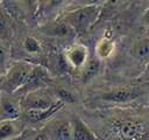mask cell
Returning <instances> with one entry per match:
<instances>
[{
  "mask_svg": "<svg viewBox=\"0 0 149 140\" xmlns=\"http://www.w3.org/2000/svg\"><path fill=\"white\" fill-rule=\"evenodd\" d=\"M142 91L135 86H116L101 93L100 99L113 104H128L141 97Z\"/></svg>",
  "mask_w": 149,
  "mask_h": 140,
  "instance_id": "4",
  "label": "cell"
},
{
  "mask_svg": "<svg viewBox=\"0 0 149 140\" xmlns=\"http://www.w3.org/2000/svg\"><path fill=\"white\" fill-rule=\"evenodd\" d=\"M115 49H116V44L114 40L109 37H102L95 44V49H94L95 57L101 62L106 61L114 55Z\"/></svg>",
  "mask_w": 149,
  "mask_h": 140,
  "instance_id": "11",
  "label": "cell"
},
{
  "mask_svg": "<svg viewBox=\"0 0 149 140\" xmlns=\"http://www.w3.org/2000/svg\"><path fill=\"white\" fill-rule=\"evenodd\" d=\"M12 140H51L49 131H28L22 133L20 136L16 135Z\"/></svg>",
  "mask_w": 149,
  "mask_h": 140,
  "instance_id": "18",
  "label": "cell"
},
{
  "mask_svg": "<svg viewBox=\"0 0 149 140\" xmlns=\"http://www.w3.org/2000/svg\"><path fill=\"white\" fill-rule=\"evenodd\" d=\"M0 92H1V89H0Z\"/></svg>",
  "mask_w": 149,
  "mask_h": 140,
  "instance_id": "24",
  "label": "cell"
},
{
  "mask_svg": "<svg viewBox=\"0 0 149 140\" xmlns=\"http://www.w3.org/2000/svg\"><path fill=\"white\" fill-rule=\"evenodd\" d=\"M21 1L24 4V6H26L30 12H34V10L36 9V7H38L41 0H21Z\"/></svg>",
  "mask_w": 149,
  "mask_h": 140,
  "instance_id": "22",
  "label": "cell"
},
{
  "mask_svg": "<svg viewBox=\"0 0 149 140\" xmlns=\"http://www.w3.org/2000/svg\"><path fill=\"white\" fill-rule=\"evenodd\" d=\"M43 32H44L45 34H48V35L54 36V37H62V38L76 34V33L73 32V29H72L64 20L49 23L48 26L44 27Z\"/></svg>",
  "mask_w": 149,
  "mask_h": 140,
  "instance_id": "12",
  "label": "cell"
},
{
  "mask_svg": "<svg viewBox=\"0 0 149 140\" xmlns=\"http://www.w3.org/2000/svg\"><path fill=\"white\" fill-rule=\"evenodd\" d=\"M50 80H51V77L44 68H42L40 65H34L26 83L17 92L29 93V92H33L36 90H41L42 88L47 86L50 83Z\"/></svg>",
  "mask_w": 149,
  "mask_h": 140,
  "instance_id": "7",
  "label": "cell"
},
{
  "mask_svg": "<svg viewBox=\"0 0 149 140\" xmlns=\"http://www.w3.org/2000/svg\"><path fill=\"white\" fill-rule=\"evenodd\" d=\"M77 6H100L105 0H74Z\"/></svg>",
  "mask_w": 149,
  "mask_h": 140,
  "instance_id": "21",
  "label": "cell"
},
{
  "mask_svg": "<svg viewBox=\"0 0 149 140\" xmlns=\"http://www.w3.org/2000/svg\"><path fill=\"white\" fill-rule=\"evenodd\" d=\"M55 98L59 103H62L63 105H65V104H74L77 102L76 92L71 91L68 88H57L55 90Z\"/></svg>",
  "mask_w": 149,
  "mask_h": 140,
  "instance_id": "16",
  "label": "cell"
},
{
  "mask_svg": "<svg viewBox=\"0 0 149 140\" xmlns=\"http://www.w3.org/2000/svg\"><path fill=\"white\" fill-rule=\"evenodd\" d=\"M113 130L121 140H141L146 134V123L139 119H122L114 123Z\"/></svg>",
  "mask_w": 149,
  "mask_h": 140,
  "instance_id": "3",
  "label": "cell"
},
{
  "mask_svg": "<svg viewBox=\"0 0 149 140\" xmlns=\"http://www.w3.org/2000/svg\"><path fill=\"white\" fill-rule=\"evenodd\" d=\"M21 130L19 120L0 121V140H12L19 135Z\"/></svg>",
  "mask_w": 149,
  "mask_h": 140,
  "instance_id": "14",
  "label": "cell"
},
{
  "mask_svg": "<svg viewBox=\"0 0 149 140\" xmlns=\"http://www.w3.org/2000/svg\"><path fill=\"white\" fill-rule=\"evenodd\" d=\"M6 29H7V19L5 14L0 10V36L2 35L3 32H6Z\"/></svg>",
  "mask_w": 149,
  "mask_h": 140,
  "instance_id": "23",
  "label": "cell"
},
{
  "mask_svg": "<svg viewBox=\"0 0 149 140\" xmlns=\"http://www.w3.org/2000/svg\"><path fill=\"white\" fill-rule=\"evenodd\" d=\"M22 117V106L13 94L0 92V121L19 120Z\"/></svg>",
  "mask_w": 149,
  "mask_h": 140,
  "instance_id": "6",
  "label": "cell"
},
{
  "mask_svg": "<svg viewBox=\"0 0 149 140\" xmlns=\"http://www.w3.org/2000/svg\"><path fill=\"white\" fill-rule=\"evenodd\" d=\"M22 48L24 49V51L27 54H30V55H35V54H38L41 52L42 50V43L38 38H36L35 36H31V35H28L23 38L22 41Z\"/></svg>",
  "mask_w": 149,
  "mask_h": 140,
  "instance_id": "17",
  "label": "cell"
},
{
  "mask_svg": "<svg viewBox=\"0 0 149 140\" xmlns=\"http://www.w3.org/2000/svg\"><path fill=\"white\" fill-rule=\"evenodd\" d=\"M64 106L51 94L42 93L41 90H36L29 93H26L23 103H21L23 110H49L56 106Z\"/></svg>",
  "mask_w": 149,
  "mask_h": 140,
  "instance_id": "5",
  "label": "cell"
},
{
  "mask_svg": "<svg viewBox=\"0 0 149 140\" xmlns=\"http://www.w3.org/2000/svg\"><path fill=\"white\" fill-rule=\"evenodd\" d=\"M8 48L0 37V74H5L8 65Z\"/></svg>",
  "mask_w": 149,
  "mask_h": 140,
  "instance_id": "19",
  "label": "cell"
},
{
  "mask_svg": "<svg viewBox=\"0 0 149 140\" xmlns=\"http://www.w3.org/2000/svg\"><path fill=\"white\" fill-rule=\"evenodd\" d=\"M33 66L34 64L26 61H16L12 63L3 74L5 76L0 85L1 91L9 94L16 93L26 83Z\"/></svg>",
  "mask_w": 149,
  "mask_h": 140,
  "instance_id": "2",
  "label": "cell"
},
{
  "mask_svg": "<svg viewBox=\"0 0 149 140\" xmlns=\"http://www.w3.org/2000/svg\"><path fill=\"white\" fill-rule=\"evenodd\" d=\"M101 13L100 6H77L70 10H68L63 18V20L77 32H86L93 26Z\"/></svg>",
  "mask_w": 149,
  "mask_h": 140,
  "instance_id": "1",
  "label": "cell"
},
{
  "mask_svg": "<svg viewBox=\"0 0 149 140\" xmlns=\"http://www.w3.org/2000/svg\"><path fill=\"white\" fill-rule=\"evenodd\" d=\"M51 140H72V121H61L49 131Z\"/></svg>",
  "mask_w": 149,
  "mask_h": 140,
  "instance_id": "13",
  "label": "cell"
},
{
  "mask_svg": "<svg viewBox=\"0 0 149 140\" xmlns=\"http://www.w3.org/2000/svg\"><path fill=\"white\" fill-rule=\"evenodd\" d=\"M100 64H101V61H99L97 57L94 60L88 58L86 64L81 69L83 70V80H91L94 77H97L100 71Z\"/></svg>",
  "mask_w": 149,
  "mask_h": 140,
  "instance_id": "15",
  "label": "cell"
},
{
  "mask_svg": "<svg viewBox=\"0 0 149 140\" xmlns=\"http://www.w3.org/2000/svg\"><path fill=\"white\" fill-rule=\"evenodd\" d=\"M65 2V0H44L43 4L45 6V10L49 9V10H52L55 8H58L59 6H62L63 4Z\"/></svg>",
  "mask_w": 149,
  "mask_h": 140,
  "instance_id": "20",
  "label": "cell"
},
{
  "mask_svg": "<svg viewBox=\"0 0 149 140\" xmlns=\"http://www.w3.org/2000/svg\"><path fill=\"white\" fill-rule=\"evenodd\" d=\"M63 106H56L49 110H23L22 111V116L24 118V120L31 123V124H36V123H41L44 120H48L50 117H52L55 113H57Z\"/></svg>",
  "mask_w": 149,
  "mask_h": 140,
  "instance_id": "10",
  "label": "cell"
},
{
  "mask_svg": "<svg viewBox=\"0 0 149 140\" xmlns=\"http://www.w3.org/2000/svg\"><path fill=\"white\" fill-rule=\"evenodd\" d=\"M72 140H100L97 134L79 118L72 120Z\"/></svg>",
  "mask_w": 149,
  "mask_h": 140,
  "instance_id": "9",
  "label": "cell"
},
{
  "mask_svg": "<svg viewBox=\"0 0 149 140\" xmlns=\"http://www.w3.org/2000/svg\"><path fill=\"white\" fill-rule=\"evenodd\" d=\"M88 48L83 43H72L64 50V57L66 63L73 69H83L88 60Z\"/></svg>",
  "mask_w": 149,
  "mask_h": 140,
  "instance_id": "8",
  "label": "cell"
}]
</instances>
